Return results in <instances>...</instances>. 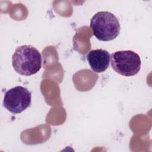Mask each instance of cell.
Segmentation results:
<instances>
[{
  "mask_svg": "<svg viewBox=\"0 0 152 152\" xmlns=\"http://www.w3.org/2000/svg\"><path fill=\"white\" fill-rule=\"evenodd\" d=\"M14 70L20 75L29 76L36 74L42 67L39 51L31 45H22L15 49L12 56Z\"/></svg>",
  "mask_w": 152,
  "mask_h": 152,
  "instance_id": "6da1fadb",
  "label": "cell"
},
{
  "mask_svg": "<svg viewBox=\"0 0 152 152\" xmlns=\"http://www.w3.org/2000/svg\"><path fill=\"white\" fill-rule=\"evenodd\" d=\"M90 27L99 40L110 41L119 35L121 26L116 17L109 11H100L91 18Z\"/></svg>",
  "mask_w": 152,
  "mask_h": 152,
  "instance_id": "7a4b0ae2",
  "label": "cell"
},
{
  "mask_svg": "<svg viewBox=\"0 0 152 152\" xmlns=\"http://www.w3.org/2000/svg\"><path fill=\"white\" fill-rule=\"evenodd\" d=\"M111 66L117 73L131 77L138 73L141 68V59L137 53L131 50H119L111 54Z\"/></svg>",
  "mask_w": 152,
  "mask_h": 152,
  "instance_id": "3957f363",
  "label": "cell"
},
{
  "mask_svg": "<svg viewBox=\"0 0 152 152\" xmlns=\"http://www.w3.org/2000/svg\"><path fill=\"white\" fill-rule=\"evenodd\" d=\"M31 93L22 86L8 90L4 94V106L12 113H20L31 104Z\"/></svg>",
  "mask_w": 152,
  "mask_h": 152,
  "instance_id": "277c9868",
  "label": "cell"
},
{
  "mask_svg": "<svg viewBox=\"0 0 152 152\" xmlns=\"http://www.w3.org/2000/svg\"><path fill=\"white\" fill-rule=\"evenodd\" d=\"M110 59L109 53L102 49L91 50L87 55V60L91 69L96 73L105 71L109 66Z\"/></svg>",
  "mask_w": 152,
  "mask_h": 152,
  "instance_id": "5b68a950",
  "label": "cell"
}]
</instances>
